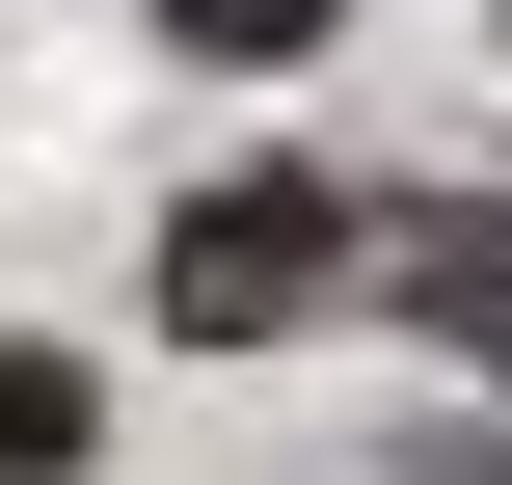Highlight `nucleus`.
<instances>
[{
  "label": "nucleus",
  "mask_w": 512,
  "mask_h": 485,
  "mask_svg": "<svg viewBox=\"0 0 512 485\" xmlns=\"http://www.w3.org/2000/svg\"><path fill=\"white\" fill-rule=\"evenodd\" d=\"M351 243H378V216H351L324 162H216V189L162 216V324H189V351H270L297 297H351Z\"/></svg>",
  "instance_id": "f257e3e1"
},
{
  "label": "nucleus",
  "mask_w": 512,
  "mask_h": 485,
  "mask_svg": "<svg viewBox=\"0 0 512 485\" xmlns=\"http://www.w3.org/2000/svg\"><path fill=\"white\" fill-rule=\"evenodd\" d=\"M351 270H405V324H432V351H486V378H512V216H378Z\"/></svg>",
  "instance_id": "f03ea898"
},
{
  "label": "nucleus",
  "mask_w": 512,
  "mask_h": 485,
  "mask_svg": "<svg viewBox=\"0 0 512 485\" xmlns=\"http://www.w3.org/2000/svg\"><path fill=\"white\" fill-rule=\"evenodd\" d=\"M0 485H81V378L54 351H0Z\"/></svg>",
  "instance_id": "7ed1b4c3"
},
{
  "label": "nucleus",
  "mask_w": 512,
  "mask_h": 485,
  "mask_svg": "<svg viewBox=\"0 0 512 485\" xmlns=\"http://www.w3.org/2000/svg\"><path fill=\"white\" fill-rule=\"evenodd\" d=\"M162 27H189V54H324L351 0H162Z\"/></svg>",
  "instance_id": "20e7f679"
}]
</instances>
